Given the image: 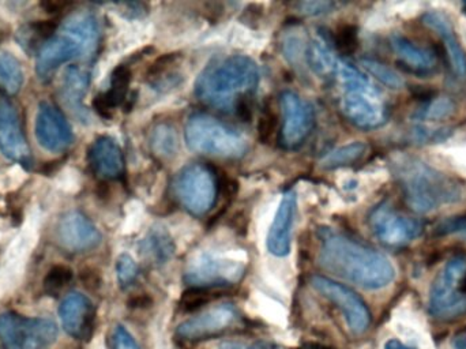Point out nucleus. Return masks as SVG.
<instances>
[{
    "label": "nucleus",
    "mask_w": 466,
    "mask_h": 349,
    "mask_svg": "<svg viewBox=\"0 0 466 349\" xmlns=\"http://www.w3.org/2000/svg\"><path fill=\"white\" fill-rule=\"evenodd\" d=\"M318 233L320 239L319 265L325 271L371 291L388 287L396 277L389 258L377 250L330 228H319Z\"/></svg>",
    "instance_id": "obj_1"
},
{
    "label": "nucleus",
    "mask_w": 466,
    "mask_h": 349,
    "mask_svg": "<svg viewBox=\"0 0 466 349\" xmlns=\"http://www.w3.org/2000/svg\"><path fill=\"white\" fill-rule=\"evenodd\" d=\"M259 77V67L251 57L235 55L212 63L199 74L196 95L213 108L236 112L249 104Z\"/></svg>",
    "instance_id": "obj_2"
},
{
    "label": "nucleus",
    "mask_w": 466,
    "mask_h": 349,
    "mask_svg": "<svg viewBox=\"0 0 466 349\" xmlns=\"http://www.w3.org/2000/svg\"><path fill=\"white\" fill-rule=\"evenodd\" d=\"M394 174L405 202L415 213H431L464 198L465 187L460 179L434 169L420 159H400L394 164Z\"/></svg>",
    "instance_id": "obj_3"
},
{
    "label": "nucleus",
    "mask_w": 466,
    "mask_h": 349,
    "mask_svg": "<svg viewBox=\"0 0 466 349\" xmlns=\"http://www.w3.org/2000/svg\"><path fill=\"white\" fill-rule=\"evenodd\" d=\"M334 74L342 87L339 107L344 117L361 130H375L385 125L388 106L370 79L358 67L341 59L337 62Z\"/></svg>",
    "instance_id": "obj_4"
},
{
    "label": "nucleus",
    "mask_w": 466,
    "mask_h": 349,
    "mask_svg": "<svg viewBox=\"0 0 466 349\" xmlns=\"http://www.w3.org/2000/svg\"><path fill=\"white\" fill-rule=\"evenodd\" d=\"M185 139L193 152L226 160H238L248 150L243 134L207 114L188 118Z\"/></svg>",
    "instance_id": "obj_5"
},
{
    "label": "nucleus",
    "mask_w": 466,
    "mask_h": 349,
    "mask_svg": "<svg viewBox=\"0 0 466 349\" xmlns=\"http://www.w3.org/2000/svg\"><path fill=\"white\" fill-rule=\"evenodd\" d=\"M430 313L442 321L466 314V258L462 255L449 260L432 282Z\"/></svg>",
    "instance_id": "obj_6"
},
{
    "label": "nucleus",
    "mask_w": 466,
    "mask_h": 349,
    "mask_svg": "<svg viewBox=\"0 0 466 349\" xmlns=\"http://www.w3.org/2000/svg\"><path fill=\"white\" fill-rule=\"evenodd\" d=\"M218 178L205 164H188L174 180V191L180 205L196 217L212 210L218 197Z\"/></svg>",
    "instance_id": "obj_7"
},
{
    "label": "nucleus",
    "mask_w": 466,
    "mask_h": 349,
    "mask_svg": "<svg viewBox=\"0 0 466 349\" xmlns=\"http://www.w3.org/2000/svg\"><path fill=\"white\" fill-rule=\"evenodd\" d=\"M57 334L56 323L49 318H27L14 312L0 314V342L5 349H49Z\"/></svg>",
    "instance_id": "obj_8"
},
{
    "label": "nucleus",
    "mask_w": 466,
    "mask_h": 349,
    "mask_svg": "<svg viewBox=\"0 0 466 349\" xmlns=\"http://www.w3.org/2000/svg\"><path fill=\"white\" fill-rule=\"evenodd\" d=\"M246 274V266L240 261L201 251L194 255L186 266L185 282L190 287L227 290L238 284Z\"/></svg>",
    "instance_id": "obj_9"
},
{
    "label": "nucleus",
    "mask_w": 466,
    "mask_h": 349,
    "mask_svg": "<svg viewBox=\"0 0 466 349\" xmlns=\"http://www.w3.org/2000/svg\"><path fill=\"white\" fill-rule=\"evenodd\" d=\"M241 321L243 315L235 304H218L180 323L177 334L186 342L215 339L240 326Z\"/></svg>",
    "instance_id": "obj_10"
},
{
    "label": "nucleus",
    "mask_w": 466,
    "mask_h": 349,
    "mask_svg": "<svg viewBox=\"0 0 466 349\" xmlns=\"http://www.w3.org/2000/svg\"><path fill=\"white\" fill-rule=\"evenodd\" d=\"M369 224L378 241L391 249H401L418 239L423 225L418 220L404 216L389 202H382L372 209Z\"/></svg>",
    "instance_id": "obj_11"
},
{
    "label": "nucleus",
    "mask_w": 466,
    "mask_h": 349,
    "mask_svg": "<svg viewBox=\"0 0 466 349\" xmlns=\"http://www.w3.org/2000/svg\"><path fill=\"white\" fill-rule=\"evenodd\" d=\"M95 52L73 33L63 30L41 46L35 57V73L41 82L51 81L57 68L74 59H90Z\"/></svg>",
    "instance_id": "obj_12"
},
{
    "label": "nucleus",
    "mask_w": 466,
    "mask_h": 349,
    "mask_svg": "<svg viewBox=\"0 0 466 349\" xmlns=\"http://www.w3.org/2000/svg\"><path fill=\"white\" fill-rule=\"evenodd\" d=\"M311 285L341 310L352 334H363L369 329L371 313L355 291L323 276H312Z\"/></svg>",
    "instance_id": "obj_13"
},
{
    "label": "nucleus",
    "mask_w": 466,
    "mask_h": 349,
    "mask_svg": "<svg viewBox=\"0 0 466 349\" xmlns=\"http://www.w3.org/2000/svg\"><path fill=\"white\" fill-rule=\"evenodd\" d=\"M282 112L281 144L287 149L301 147L314 128V109L295 92L282 93L279 98Z\"/></svg>",
    "instance_id": "obj_14"
},
{
    "label": "nucleus",
    "mask_w": 466,
    "mask_h": 349,
    "mask_svg": "<svg viewBox=\"0 0 466 349\" xmlns=\"http://www.w3.org/2000/svg\"><path fill=\"white\" fill-rule=\"evenodd\" d=\"M0 152L24 169L33 167L32 150L22 130L15 106L0 93Z\"/></svg>",
    "instance_id": "obj_15"
},
{
    "label": "nucleus",
    "mask_w": 466,
    "mask_h": 349,
    "mask_svg": "<svg viewBox=\"0 0 466 349\" xmlns=\"http://www.w3.org/2000/svg\"><path fill=\"white\" fill-rule=\"evenodd\" d=\"M35 139L41 148L51 153H62L73 145L74 134L63 112L43 101L35 115Z\"/></svg>",
    "instance_id": "obj_16"
},
{
    "label": "nucleus",
    "mask_w": 466,
    "mask_h": 349,
    "mask_svg": "<svg viewBox=\"0 0 466 349\" xmlns=\"http://www.w3.org/2000/svg\"><path fill=\"white\" fill-rule=\"evenodd\" d=\"M59 318L68 336L89 342L95 334L96 309L87 296L73 293L66 296L59 307Z\"/></svg>",
    "instance_id": "obj_17"
},
{
    "label": "nucleus",
    "mask_w": 466,
    "mask_h": 349,
    "mask_svg": "<svg viewBox=\"0 0 466 349\" xmlns=\"http://www.w3.org/2000/svg\"><path fill=\"white\" fill-rule=\"evenodd\" d=\"M57 239L70 252H86L101 243V233L95 224L78 210H71L60 219Z\"/></svg>",
    "instance_id": "obj_18"
},
{
    "label": "nucleus",
    "mask_w": 466,
    "mask_h": 349,
    "mask_svg": "<svg viewBox=\"0 0 466 349\" xmlns=\"http://www.w3.org/2000/svg\"><path fill=\"white\" fill-rule=\"evenodd\" d=\"M296 206H298L296 192L289 190L282 195L281 202L268 230V250L276 257H285L289 254Z\"/></svg>",
    "instance_id": "obj_19"
},
{
    "label": "nucleus",
    "mask_w": 466,
    "mask_h": 349,
    "mask_svg": "<svg viewBox=\"0 0 466 349\" xmlns=\"http://www.w3.org/2000/svg\"><path fill=\"white\" fill-rule=\"evenodd\" d=\"M90 169L103 179H119L125 174V156L111 137H98L87 152Z\"/></svg>",
    "instance_id": "obj_20"
},
{
    "label": "nucleus",
    "mask_w": 466,
    "mask_h": 349,
    "mask_svg": "<svg viewBox=\"0 0 466 349\" xmlns=\"http://www.w3.org/2000/svg\"><path fill=\"white\" fill-rule=\"evenodd\" d=\"M423 24L437 32L442 40L454 76L464 78L466 76V55L457 38L456 30H454L451 18L442 11H429L423 15Z\"/></svg>",
    "instance_id": "obj_21"
},
{
    "label": "nucleus",
    "mask_w": 466,
    "mask_h": 349,
    "mask_svg": "<svg viewBox=\"0 0 466 349\" xmlns=\"http://www.w3.org/2000/svg\"><path fill=\"white\" fill-rule=\"evenodd\" d=\"M131 74L130 67L126 65L117 66L111 76V85L106 92L96 96L93 101L96 112L103 118H111L115 108L122 106L127 98L128 87H130Z\"/></svg>",
    "instance_id": "obj_22"
},
{
    "label": "nucleus",
    "mask_w": 466,
    "mask_h": 349,
    "mask_svg": "<svg viewBox=\"0 0 466 349\" xmlns=\"http://www.w3.org/2000/svg\"><path fill=\"white\" fill-rule=\"evenodd\" d=\"M390 44L402 65L413 73L429 74L434 70L437 59L430 49L416 46L410 38L401 35L391 36Z\"/></svg>",
    "instance_id": "obj_23"
},
{
    "label": "nucleus",
    "mask_w": 466,
    "mask_h": 349,
    "mask_svg": "<svg viewBox=\"0 0 466 349\" xmlns=\"http://www.w3.org/2000/svg\"><path fill=\"white\" fill-rule=\"evenodd\" d=\"M89 73L82 70L78 66H70L63 78V98L67 101L70 108L76 114H86L84 108L85 93L89 85Z\"/></svg>",
    "instance_id": "obj_24"
},
{
    "label": "nucleus",
    "mask_w": 466,
    "mask_h": 349,
    "mask_svg": "<svg viewBox=\"0 0 466 349\" xmlns=\"http://www.w3.org/2000/svg\"><path fill=\"white\" fill-rule=\"evenodd\" d=\"M141 251L153 262L161 265L171 260L175 252V243L166 228L156 227L142 241Z\"/></svg>",
    "instance_id": "obj_25"
},
{
    "label": "nucleus",
    "mask_w": 466,
    "mask_h": 349,
    "mask_svg": "<svg viewBox=\"0 0 466 349\" xmlns=\"http://www.w3.org/2000/svg\"><path fill=\"white\" fill-rule=\"evenodd\" d=\"M25 76L19 60L11 52L0 49V93L15 96L24 87Z\"/></svg>",
    "instance_id": "obj_26"
},
{
    "label": "nucleus",
    "mask_w": 466,
    "mask_h": 349,
    "mask_svg": "<svg viewBox=\"0 0 466 349\" xmlns=\"http://www.w3.org/2000/svg\"><path fill=\"white\" fill-rule=\"evenodd\" d=\"M57 22L55 21H35L19 29L16 40L26 51H38L46 41L54 37Z\"/></svg>",
    "instance_id": "obj_27"
},
{
    "label": "nucleus",
    "mask_w": 466,
    "mask_h": 349,
    "mask_svg": "<svg viewBox=\"0 0 466 349\" xmlns=\"http://www.w3.org/2000/svg\"><path fill=\"white\" fill-rule=\"evenodd\" d=\"M307 59L318 76H328V74L334 73L337 62H339L329 46L328 41L322 36H318L309 43Z\"/></svg>",
    "instance_id": "obj_28"
},
{
    "label": "nucleus",
    "mask_w": 466,
    "mask_h": 349,
    "mask_svg": "<svg viewBox=\"0 0 466 349\" xmlns=\"http://www.w3.org/2000/svg\"><path fill=\"white\" fill-rule=\"evenodd\" d=\"M150 145H152L153 152L158 158L169 159L175 158L179 149V139H177V130L171 125L160 123L156 126L150 137Z\"/></svg>",
    "instance_id": "obj_29"
},
{
    "label": "nucleus",
    "mask_w": 466,
    "mask_h": 349,
    "mask_svg": "<svg viewBox=\"0 0 466 349\" xmlns=\"http://www.w3.org/2000/svg\"><path fill=\"white\" fill-rule=\"evenodd\" d=\"M366 152V144H363V142H353V144L345 145V147L339 148V149L326 155L322 161H320V166L328 169L352 166V164L361 160Z\"/></svg>",
    "instance_id": "obj_30"
},
{
    "label": "nucleus",
    "mask_w": 466,
    "mask_h": 349,
    "mask_svg": "<svg viewBox=\"0 0 466 349\" xmlns=\"http://www.w3.org/2000/svg\"><path fill=\"white\" fill-rule=\"evenodd\" d=\"M226 290H218V288L190 287V290L183 293L179 302V307L185 313H193L202 307L221 298Z\"/></svg>",
    "instance_id": "obj_31"
},
{
    "label": "nucleus",
    "mask_w": 466,
    "mask_h": 349,
    "mask_svg": "<svg viewBox=\"0 0 466 349\" xmlns=\"http://www.w3.org/2000/svg\"><path fill=\"white\" fill-rule=\"evenodd\" d=\"M456 111V106L449 98H437L427 101L423 108L416 112L419 120L448 119Z\"/></svg>",
    "instance_id": "obj_32"
},
{
    "label": "nucleus",
    "mask_w": 466,
    "mask_h": 349,
    "mask_svg": "<svg viewBox=\"0 0 466 349\" xmlns=\"http://www.w3.org/2000/svg\"><path fill=\"white\" fill-rule=\"evenodd\" d=\"M361 66L367 73L371 74L378 81L382 82L383 85L391 87V89H400V87H404V79L400 77V74L391 70L383 63L378 62V60L363 59L361 60Z\"/></svg>",
    "instance_id": "obj_33"
},
{
    "label": "nucleus",
    "mask_w": 466,
    "mask_h": 349,
    "mask_svg": "<svg viewBox=\"0 0 466 349\" xmlns=\"http://www.w3.org/2000/svg\"><path fill=\"white\" fill-rule=\"evenodd\" d=\"M74 273L68 266L55 265L49 269L44 279L43 287L48 295H57L63 288L73 282Z\"/></svg>",
    "instance_id": "obj_34"
},
{
    "label": "nucleus",
    "mask_w": 466,
    "mask_h": 349,
    "mask_svg": "<svg viewBox=\"0 0 466 349\" xmlns=\"http://www.w3.org/2000/svg\"><path fill=\"white\" fill-rule=\"evenodd\" d=\"M334 43L342 54H353L359 46L358 29L353 25H344L337 30Z\"/></svg>",
    "instance_id": "obj_35"
},
{
    "label": "nucleus",
    "mask_w": 466,
    "mask_h": 349,
    "mask_svg": "<svg viewBox=\"0 0 466 349\" xmlns=\"http://www.w3.org/2000/svg\"><path fill=\"white\" fill-rule=\"evenodd\" d=\"M138 265L128 254H122L116 261V274L122 287L133 284L138 277Z\"/></svg>",
    "instance_id": "obj_36"
},
{
    "label": "nucleus",
    "mask_w": 466,
    "mask_h": 349,
    "mask_svg": "<svg viewBox=\"0 0 466 349\" xmlns=\"http://www.w3.org/2000/svg\"><path fill=\"white\" fill-rule=\"evenodd\" d=\"M277 128H279V118L271 109H266L259 119L258 125V134L263 144H268L276 136Z\"/></svg>",
    "instance_id": "obj_37"
},
{
    "label": "nucleus",
    "mask_w": 466,
    "mask_h": 349,
    "mask_svg": "<svg viewBox=\"0 0 466 349\" xmlns=\"http://www.w3.org/2000/svg\"><path fill=\"white\" fill-rule=\"evenodd\" d=\"M111 343L112 349H141L133 334L122 325H117L112 332Z\"/></svg>",
    "instance_id": "obj_38"
},
{
    "label": "nucleus",
    "mask_w": 466,
    "mask_h": 349,
    "mask_svg": "<svg viewBox=\"0 0 466 349\" xmlns=\"http://www.w3.org/2000/svg\"><path fill=\"white\" fill-rule=\"evenodd\" d=\"M334 7H336V3L333 2H301L298 5L300 13L309 16L323 15V14L330 13Z\"/></svg>",
    "instance_id": "obj_39"
},
{
    "label": "nucleus",
    "mask_w": 466,
    "mask_h": 349,
    "mask_svg": "<svg viewBox=\"0 0 466 349\" xmlns=\"http://www.w3.org/2000/svg\"><path fill=\"white\" fill-rule=\"evenodd\" d=\"M218 349H281L279 345L271 343H252V344H244V343L227 342L223 343Z\"/></svg>",
    "instance_id": "obj_40"
},
{
    "label": "nucleus",
    "mask_w": 466,
    "mask_h": 349,
    "mask_svg": "<svg viewBox=\"0 0 466 349\" xmlns=\"http://www.w3.org/2000/svg\"><path fill=\"white\" fill-rule=\"evenodd\" d=\"M81 280L85 287L89 290H97L101 285V277L95 269H85L81 273Z\"/></svg>",
    "instance_id": "obj_41"
},
{
    "label": "nucleus",
    "mask_w": 466,
    "mask_h": 349,
    "mask_svg": "<svg viewBox=\"0 0 466 349\" xmlns=\"http://www.w3.org/2000/svg\"><path fill=\"white\" fill-rule=\"evenodd\" d=\"M441 233H454L465 232L466 233V219H451L449 221L443 222L440 227Z\"/></svg>",
    "instance_id": "obj_42"
},
{
    "label": "nucleus",
    "mask_w": 466,
    "mask_h": 349,
    "mask_svg": "<svg viewBox=\"0 0 466 349\" xmlns=\"http://www.w3.org/2000/svg\"><path fill=\"white\" fill-rule=\"evenodd\" d=\"M128 304H130V307H133V309H147V307L152 306L153 301L149 295L142 293V295L136 296V298L131 299L130 303Z\"/></svg>",
    "instance_id": "obj_43"
},
{
    "label": "nucleus",
    "mask_w": 466,
    "mask_h": 349,
    "mask_svg": "<svg viewBox=\"0 0 466 349\" xmlns=\"http://www.w3.org/2000/svg\"><path fill=\"white\" fill-rule=\"evenodd\" d=\"M68 5L67 3H62V2H46V3H41V7L44 8V10L46 11V13L49 14H57L60 13V11L63 10V8H67Z\"/></svg>",
    "instance_id": "obj_44"
},
{
    "label": "nucleus",
    "mask_w": 466,
    "mask_h": 349,
    "mask_svg": "<svg viewBox=\"0 0 466 349\" xmlns=\"http://www.w3.org/2000/svg\"><path fill=\"white\" fill-rule=\"evenodd\" d=\"M385 349H416L413 347H408V345L402 344L399 340H389L385 344Z\"/></svg>",
    "instance_id": "obj_45"
},
{
    "label": "nucleus",
    "mask_w": 466,
    "mask_h": 349,
    "mask_svg": "<svg viewBox=\"0 0 466 349\" xmlns=\"http://www.w3.org/2000/svg\"><path fill=\"white\" fill-rule=\"evenodd\" d=\"M453 345L456 349H466V336L454 337Z\"/></svg>",
    "instance_id": "obj_46"
},
{
    "label": "nucleus",
    "mask_w": 466,
    "mask_h": 349,
    "mask_svg": "<svg viewBox=\"0 0 466 349\" xmlns=\"http://www.w3.org/2000/svg\"><path fill=\"white\" fill-rule=\"evenodd\" d=\"M300 349H331L329 347H326V345L319 344V343H307V344H304L303 347Z\"/></svg>",
    "instance_id": "obj_47"
}]
</instances>
